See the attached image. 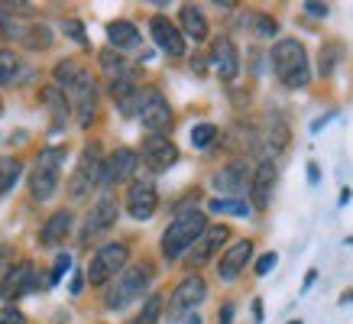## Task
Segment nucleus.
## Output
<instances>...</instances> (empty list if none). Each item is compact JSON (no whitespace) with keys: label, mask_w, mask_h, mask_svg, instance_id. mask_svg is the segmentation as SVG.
Returning <instances> with one entry per match:
<instances>
[{"label":"nucleus","mask_w":353,"mask_h":324,"mask_svg":"<svg viewBox=\"0 0 353 324\" xmlns=\"http://www.w3.org/2000/svg\"><path fill=\"white\" fill-rule=\"evenodd\" d=\"M152 263H137V266H127V270L120 272L114 285L108 289L104 295V305H108L110 312H120V308H127L130 302H137L143 298V292L152 285Z\"/></svg>","instance_id":"nucleus-5"},{"label":"nucleus","mask_w":353,"mask_h":324,"mask_svg":"<svg viewBox=\"0 0 353 324\" xmlns=\"http://www.w3.org/2000/svg\"><path fill=\"white\" fill-rule=\"evenodd\" d=\"M55 88L65 94L68 110H75V120L81 127H91L97 117V81L81 62L65 59L55 65Z\"/></svg>","instance_id":"nucleus-1"},{"label":"nucleus","mask_w":353,"mask_h":324,"mask_svg":"<svg viewBox=\"0 0 353 324\" xmlns=\"http://www.w3.org/2000/svg\"><path fill=\"white\" fill-rule=\"evenodd\" d=\"M0 324H26V318H23L20 308L7 305V308H0Z\"/></svg>","instance_id":"nucleus-35"},{"label":"nucleus","mask_w":353,"mask_h":324,"mask_svg":"<svg viewBox=\"0 0 353 324\" xmlns=\"http://www.w3.org/2000/svg\"><path fill=\"white\" fill-rule=\"evenodd\" d=\"M156 207H159V192H156V185L150 179H137V182H130L127 188V211L130 217H137V221H150L156 214Z\"/></svg>","instance_id":"nucleus-14"},{"label":"nucleus","mask_w":353,"mask_h":324,"mask_svg":"<svg viewBox=\"0 0 353 324\" xmlns=\"http://www.w3.org/2000/svg\"><path fill=\"white\" fill-rule=\"evenodd\" d=\"M214 140H217L214 123H198V127H192V146L194 150H208Z\"/></svg>","instance_id":"nucleus-29"},{"label":"nucleus","mask_w":353,"mask_h":324,"mask_svg":"<svg viewBox=\"0 0 353 324\" xmlns=\"http://www.w3.org/2000/svg\"><path fill=\"white\" fill-rule=\"evenodd\" d=\"M68 270H72V256H68V253H59L52 263V272H49V285H59Z\"/></svg>","instance_id":"nucleus-32"},{"label":"nucleus","mask_w":353,"mask_h":324,"mask_svg":"<svg viewBox=\"0 0 353 324\" xmlns=\"http://www.w3.org/2000/svg\"><path fill=\"white\" fill-rule=\"evenodd\" d=\"M108 43L114 49H137L139 30L130 20H114V23H108Z\"/></svg>","instance_id":"nucleus-23"},{"label":"nucleus","mask_w":353,"mask_h":324,"mask_svg":"<svg viewBox=\"0 0 353 324\" xmlns=\"http://www.w3.org/2000/svg\"><path fill=\"white\" fill-rule=\"evenodd\" d=\"M137 156L143 159V165H146L150 172H169L172 165L179 162V146H175L165 133H150V136L143 140Z\"/></svg>","instance_id":"nucleus-10"},{"label":"nucleus","mask_w":353,"mask_h":324,"mask_svg":"<svg viewBox=\"0 0 353 324\" xmlns=\"http://www.w3.org/2000/svg\"><path fill=\"white\" fill-rule=\"evenodd\" d=\"M250 256H253V240H236L234 247L221 256V263H217V276H221L224 282H234L236 276L246 270Z\"/></svg>","instance_id":"nucleus-20"},{"label":"nucleus","mask_w":353,"mask_h":324,"mask_svg":"<svg viewBox=\"0 0 353 324\" xmlns=\"http://www.w3.org/2000/svg\"><path fill=\"white\" fill-rule=\"evenodd\" d=\"M127 259H130V247L120 243V240H110L104 247L97 250L91 256V266H88V282L91 285H108V279L120 276L127 270Z\"/></svg>","instance_id":"nucleus-6"},{"label":"nucleus","mask_w":353,"mask_h":324,"mask_svg":"<svg viewBox=\"0 0 353 324\" xmlns=\"http://www.w3.org/2000/svg\"><path fill=\"white\" fill-rule=\"evenodd\" d=\"M211 68L217 72L221 81H234L240 75V49L234 45L230 36L214 39V45H211Z\"/></svg>","instance_id":"nucleus-15"},{"label":"nucleus","mask_w":353,"mask_h":324,"mask_svg":"<svg viewBox=\"0 0 353 324\" xmlns=\"http://www.w3.org/2000/svg\"><path fill=\"white\" fill-rule=\"evenodd\" d=\"M214 188L221 194H234L236 201H243V194H250V172L243 162H227L214 175Z\"/></svg>","instance_id":"nucleus-18"},{"label":"nucleus","mask_w":353,"mask_h":324,"mask_svg":"<svg viewBox=\"0 0 353 324\" xmlns=\"http://www.w3.org/2000/svg\"><path fill=\"white\" fill-rule=\"evenodd\" d=\"M204 227H208V217H204L198 207L179 211L175 221H172V224L165 227V234H162V256L165 259L185 256V253L194 247V240L204 234Z\"/></svg>","instance_id":"nucleus-3"},{"label":"nucleus","mask_w":353,"mask_h":324,"mask_svg":"<svg viewBox=\"0 0 353 324\" xmlns=\"http://www.w3.org/2000/svg\"><path fill=\"white\" fill-rule=\"evenodd\" d=\"M204 295H208V282H204L198 272L185 276L169 298V321H182L185 314H192L194 308L204 302Z\"/></svg>","instance_id":"nucleus-8"},{"label":"nucleus","mask_w":353,"mask_h":324,"mask_svg":"<svg viewBox=\"0 0 353 324\" xmlns=\"http://www.w3.org/2000/svg\"><path fill=\"white\" fill-rule=\"evenodd\" d=\"M68 230H72V211H55V214H49V221L43 224V230H39V243L43 247H59L65 237H68Z\"/></svg>","instance_id":"nucleus-21"},{"label":"nucleus","mask_w":353,"mask_h":324,"mask_svg":"<svg viewBox=\"0 0 353 324\" xmlns=\"http://www.w3.org/2000/svg\"><path fill=\"white\" fill-rule=\"evenodd\" d=\"M43 285L39 276H36V266L32 263H13L10 270L3 272V279H0V298L3 302H13V298H20V295H30Z\"/></svg>","instance_id":"nucleus-12"},{"label":"nucleus","mask_w":353,"mask_h":324,"mask_svg":"<svg viewBox=\"0 0 353 324\" xmlns=\"http://www.w3.org/2000/svg\"><path fill=\"white\" fill-rule=\"evenodd\" d=\"M62 30L68 32V39H72V43H78L81 49L88 45V36H85V26H81V20H65Z\"/></svg>","instance_id":"nucleus-33"},{"label":"nucleus","mask_w":353,"mask_h":324,"mask_svg":"<svg viewBox=\"0 0 353 324\" xmlns=\"http://www.w3.org/2000/svg\"><path fill=\"white\" fill-rule=\"evenodd\" d=\"M230 237V230L224 224H214V227H204V234L194 240V247L188 250V263L192 266H204L208 259L214 256L217 250L224 247V240Z\"/></svg>","instance_id":"nucleus-17"},{"label":"nucleus","mask_w":353,"mask_h":324,"mask_svg":"<svg viewBox=\"0 0 353 324\" xmlns=\"http://www.w3.org/2000/svg\"><path fill=\"white\" fill-rule=\"evenodd\" d=\"M23 175V165L17 159H10V156H3L0 159V198L10 192L13 185H17V179Z\"/></svg>","instance_id":"nucleus-26"},{"label":"nucleus","mask_w":353,"mask_h":324,"mask_svg":"<svg viewBox=\"0 0 353 324\" xmlns=\"http://www.w3.org/2000/svg\"><path fill=\"white\" fill-rule=\"evenodd\" d=\"M208 207H211L214 214H230V217H246L250 214V205H246V201H236V198H214Z\"/></svg>","instance_id":"nucleus-27"},{"label":"nucleus","mask_w":353,"mask_h":324,"mask_svg":"<svg viewBox=\"0 0 353 324\" xmlns=\"http://www.w3.org/2000/svg\"><path fill=\"white\" fill-rule=\"evenodd\" d=\"M117 224V201L110 198V194H101L94 205H91V211L85 214V224H81V243H91V240H97L101 234H108L110 227Z\"/></svg>","instance_id":"nucleus-11"},{"label":"nucleus","mask_w":353,"mask_h":324,"mask_svg":"<svg viewBox=\"0 0 353 324\" xmlns=\"http://www.w3.org/2000/svg\"><path fill=\"white\" fill-rule=\"evenodd\" d=\"M272 72H276L279 85L285 88H308L311 85V62H308V49L299 39H279L269 52Z\"/></svg>","instance_id":"nucleus-2"},{"label":"nucleus","mask_w":353,"mask_h":324,"mask_svg":"<svg viewBox=\"0 0 353 324\" xmlns=\"http://www.w3.org/2000/svg\"><path fill=\"white\" fill-rule=\"evenodd\" d=\"M276 159H263L256 165V172L250 179V198H253V207L256 211H266L269 201H272V188H276Z\"/></svg>","instance_id":"nucleus-16"},{"label":"nucleus","mask_w":353,"mask_h":324,"mask_svg":"<svg viewBox=\"0 0 353 324\" xmlns=\"http://www.w3.org/2000/svg\"><path fill=\"white\" fill-rule=\"evenodd\" d=\"M101 146L97 143H88L85 150H81V159H78L75 172H72V182H68V194H72V201H81L88 194L101 188Z\"/></svg>","instance_id":"nucleus-7"},{"label":"nucleus","mask_w":353,"mask_h":324,"mask_svg":"<svg viewBox=\"0 0 353 324\" xmlns=\"http://www.w3.org/2000/svg\"><path fill=\"white\" fill-rule=\"evenodd\" d=\"M65 146H46L39 150L36 162L30 169V194L32 201H49L59 192V182H62V162H65Z\"/></svg>","instance_id":"nucleus-4"},{"label":"nucleus","mask_w":353,"mask_h":324,"mask_svg":"<svg viewBox=\"0 0 353 324\" xmlns=\"http://www.w3.org/2000/svg\"><path fill=\"white\" fill-rule=\"evenodd\" d=\"M341 52H343L341 43H324V49H321V75H331Z\"/></svg>","instance_id":"nucleus-31"},{"label":"nucleus","mask_w":353,"mask_h":324,"mask_svg":"<svg viewBox=\"0 0 353 324\" xmlns=\"http://www.w3.org/2000/svg\"><path fill=\"white\" fill-rule=\"evenodd\" d=\"M159 314H162V298L159 295H150V298L143 302V308H139V314L130 324H159Z\"/></svg>","instance_id":"nucleus-28"},{"label":"nucleus","mask_w":353,"mask_h":324,"mask_svg":"<svg viewBox=\"0 0 353 324\" xmlns=\"http://www.w3.org/2000/svg\"><path fill=\"white\" fill-rule=\"evenodd\" d=\"M250 23H253V32L263 36V39H272L279 32V23L272 17H266V13H250Z\"/></svg>","instance_id":"nucleus-30"},{"label":"nucleus","mask_w":353,"mask_h":324,"mask_svg":"<svg viewBox=\"0 0 353 324\" xmlns=\"http://www.w3.org/2000/svg\"><path fill=\"white\" fill-rule=\"evenodd\" d=\"M301 7H305V13H308V17H327V3H318V0H308V3H301Z\"/></svg>","instance_id":"nucleus-37"},{"label":"nucleus","mask_w":353,"mask_h":324,"mask_svg":"<svg viewBox=\"0 0 353 324\" xmlns=\"http://www.w3.org/2000/svg\"><path fill=\"white\" fill-rule=\"evenodd\" d=\"M137 117L150 133H165V130L172 127V108H169V101L162 97V91H156V88H143Z\"/></svg>","instance_id":"nucleus-9"},{"label":"nucleus","mask_w":353,"mask_h":324,"mask_svg":"<svg viewBox=\"0 0 353 324\" xmlns=\"http://www.w3.org/2000/svg\"><path fill=\"white\" fill-rule=\"evenodd\" d=\"M81 289H85V276L75 272V279H72V295H81Z\"/></svg>","instance_id":"nucleus-40"},{"label":"nucleus","mask_w":353,"mask_h":324,"mask_svg":"<svg viewBox=\"0 0 353 324\" xmlns=\"http://www.w3.org/2000/svg\"><path fill=\"white\" fill-rule=\"evenodd\" d=\"M308 182L318 185L321 182V172H318V162H308Z\"/></svg>","instance_id":"nucleus-39"},{"label":"nucleus","mask_w":353,"mask_h":324,"mask_svg":"<svg viewBox=\"0 0 353 324\" xmlns=\"http://www.w3.org/2000/svg\"><path fill=\"white\" fill-rule=\"evenodd\" d=\"M23 75V62L13 49H0V88L17 85Z\"/></svg>","instance_id":"nucleus-24"},{"label":"nucleus","mask_w":353,"mask_h":324,"mask_svg":"<svg viewBox=\"0 0 353 324\" xmlns=\"http://www.w3.org/2000/svg\"><path fill=\"white\" fill-rule=\"evenodd\" d=\"M43 101L46 104H49V108H52V117H55V130L62 127L65 120H68V114H72V110H68V101H65V94L62 91H59V88L55 85H49L43 91Z\"/></svg>","instance_id":"nucleus-25"},{"label":"nucleus","mask_w":353,"mask_h":324,"mask_svg":"<svg viewBox=\"0 0 353 324\" xmlns=\"http://www.w3.org/2000/svg\"><path fill=\"white\" fill-rule=\"evenodd\" d=\"M137 165H139V156L133 150H127V146L114 150L108 159L101 162V188H114V185L130 182L133 172H137Z\"/></svg>","instance_id":"nucleus-13"},{"label":"nucleus","mask_w":353,"mask_h":324,"mask_svg":"<svg viewBox=\"0 0 353 324\" xmlns=\"http://www.w3.org/2000/svg\"><path fill=\"white\" fill-rule=\"evenodd\" d=\"M185 324H201V318H198V314H188V318H185Z\"/></svg>","instance_id":"nucleus-42"},{"label":"nucleus","mask_w":353,"mask_h":324,"mask_svg":"<svg viewBox=\"0 0 353 324\" xmlns=\"http://www.w3.org/2000/svg\"><path fill=\"white\" fill-rule=\"evenodd\" d=\"M13 266V247L10 243H0V279H3V272Z\"/></svg>","instance_id":"nucleus-36"},{"label":"nucleus","mask_w":353,"mask_h":324,"mask_svg":"<svg viewBox=\"0 0 353 324\" xmlns=\"http://www.w3.org/2000/svg\"><path fill=\"white\" fill-rule=\"evenodd\" d=\"M179 23H182V36L194 39V43H204L208 39V20H204L201 7H194V3H185L182 10H179Z\"/></svg>","instance_id":"nucleus-22"},{"label":"nucleus","mask_w":353,"mask_h":324,"mask_svg":"<svg viewBox=\"0 0 353 324\" xmlns=\"http://www.w3.org/2000/svg\"><path fill=\"white\" fill-rule=\"evenodd\" d=\"M347 302H353V289H350V292H347V295H343V298H341V305H347Z\"/></svg>","instance_id":"nucleus-43"},{"label":"nucleus","mask_w":353,"mask_h":324,"mask_svg":"<svg viewBox=\"0 0 353 324\" xmlns=\"http://www.w3.org/2000/svg\"><path fill=\"white\" fill-rule=\"evenodd\" d=\"M253 314H256V321H263V302H253Z\"/></svg>","instance_id":"nucleus-41"},{"label":"nucleus","mask_w":353,"mask_h":324,"mask_svg":"<svg viewBox=\"0 0 353 324\" xmlns=\"http://www.w3.org/2000/svg\"><path fill=\"white\" fill-rule=\"evenodd\" d=\"M276 263H279L276 253H263V256L256 259V276H269V272L276 270Z\"/></svg>","instance_id":"nucleus-34"},{"label":"nucleus","mask_w":353,"mask_h":324,"mask_svg":"<svg viewBox=\"0 0 353 324\" xmlns=\"http://www.w3.org/2000/svg\"><path fill=\"white\" fill-rule=\"evenodd\" d=\"M150 30H152V43L159 45L162 52H169L172 59H182L185 55V36L179 32L175 23L165 20V17H152Z\"/></svg>","instance_id":"nucleus-19"},{"label":"nucleus","mask_w":353,"mask_h":324,"mask_svg":"<svg viewBox=\"0 0 353 324\" xmlns=\"http://www.w3.org/2000/svg\"><path fill=\"white\" fill-rule=\"evenodd\" d=\"M217 324H234V302L221 305V321H217Z\"/></svg>","instance_id":"nucleus-38"}]
</instances>
